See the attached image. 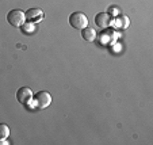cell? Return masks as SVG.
<instances>
[{
    "mask_svg": "<svg viewBox=\"0 0 153 145\" xmlns=\"http://www.w3.org/2000/svg\"><path fill=\"white\" fill-rule=\"evenodd\" d=\"M33 105L35 106V109H39V110H43L50 106L52 103V95H50L48 91H38L37 94L33 95Z\"/></svg>",
    "mask_w": 153,
    "mask_h": 145,
    "instance_id": "1",
    "label": "cell"
},
{
    "mask_svg": "<svg viewBox=\"0 0 153 145\" xmlns=\"http://www.w3.org/2000/svg\"><path fill=\"white\" fill-rule=\"evenodd\" d=\"M7 22H8L12 27H22V25L26 22L25 12L19 8L11 10V11L7 14Z\"/></svg>",
    "mask_w": 153,
    "mask_h": 145,
    "instance_id": "2",
    "label": "cell"
},
{
    "mask_svg": "<svg viewBox=\"0 0 153 145\" xmlns=\"http://www.w3.org/2000/svg\"><path fill=\"white\" fill-rule=\"evenodd\" d=\"M69 25L73 29L83 30L84 27L88 26V18L80 11H75L69 15Z\"/></svg>",
    "mask_w": 153,
    "mask_h": 145,
    "instance_id": "3",
    "label": "cell"
},
{
    "mask_svg": "<svg viewBox=\"0 0 153 145\" xmlns=\"http://www.w3.org/2000/svg\"><path fill=\"white\" fill-rule=\"evenodd\" d=\"M33 91L29 87H20L16 91V99L20 105H29L33 99Z\"/></svg>",
    "mask_w": 153,
    "mask_h": 145,
    "instance_id": "4",
    "label": "cell"
},
{
    "mask_svg": "<svg viewBox=\"0 0 153 145\" xmlns=\"http://www.w3.org/2000/svg\"><path fill=\"white\" fill-rule=\"evenodd\" d=\"M113 22V18L108 12H99V14L95 15V25L99 27V29H106Z\"/></svg>",
    "mask_w": 153,
    "mask_h": 145,
    "instance_id": "5",
    "label": "cell"
},
{
    "mask_svg": "<svg viewBox=\"0 0 153 145\" xmlns=\"http://www.w3.org/2000/svg\"><path fill=\"white\" fill-rule=\"evenodd\" d=\"M25 16H26V20H30L33 23H37V22H39L43 18V12L39 8H30L27 12H25Z\"/></svg>",
    "mask_w": 153,
    "mask_h": 145,
    "instance_id": "6",
    "label": "cell"
},
{
    "mask_svg": "<svg viewBox=\"0 0 153 145\" xmlns=\"http://www.w3.org/2000/svg\"><path fill=\"white\" fill-rule=\"evenodd\" d=\"M96 31L95 29H92V27L87 26L84 27L83 30H81V37H83L84 41H87V42H94V41L96 39Z\"/></svg>",
    "mask_w": 153,
    "mask_h": 145,
    "instance_id": "7",
    "label": "cell"
},
{
    "mask_svg": "<svg viewBox=\"0 0 153 145\" xmlns=\"http://www.w3.org/2000/svg\"><path fill=\"white\" fill-rule=\"evenodd\" d=\"M10 136V128L6 123H0V140H6Z\"/></svg>",
    "mask_w": 153,
    "mask_h": 145,
    "instance_id": "8",
    "label": "cell"
},
{
    "mask_svg": "<svg viewBox=\"0 0 153 145\" xmlns=\"http://www.w3.org/2000/svg\"><path fill=\"white\" fill-rule=\"evenodd\" d=\"M22 30H23V33L31 34V33H34L35 26H34V23H33V22H25V23L22 25Z\"/></svg>",
    "mask_w": 153,
    "mask_h": 145,
    "instance_id": "9",
    "label": "cell"
},
{
    "mask_svg": "<svg viewBox=\"0 0 153 145\" xmlns=\"http://www.w3.org/2000/svg\"><path fill=\"white\" fill-rule=\"evenodd\" d=\"M119 20H122V25H121V27H122V29H126V27L129 26V18H127V16H125V15H122V16L119 18Z\"/></svg>",
    "mask_w": 153,
    "mask_h": 145,
    "instance_id": "10",
    "label": "cell"
}]
</instances>
